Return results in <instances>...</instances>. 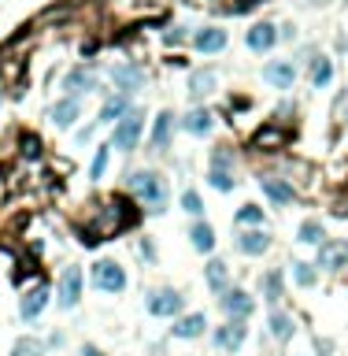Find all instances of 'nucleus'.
<instances>
[{"label": "nucleus", "mask_w": 348, "mask_h": 356, "mask_svg": "<svg viewBox=\"0 0 348 356\" xmlns=\"http://www.w3.org/2000/svg\"><path fill=\"white\" fill-rule=\"evenodd\" d=\"M130 193L137 197V204H145L152 215L167 212V178L159 171H134L130 175Z\"/></svg>", "instance_id": "f257e3e1"}, {"label": "nucleus", "mask_w": 348, "mask_h": 356, "mask_svg": "<svg viewBox=\"0 0 348 356\" xmlns=\"http://www.w3.org/2000/svg\"><path fill=\"white\" fill-rule=\"evenodd\" d=\"M141 134H145V112H141V108H130L112 130V149H119V153H134V149L141 145Z\"/></svg>", "instance_id": "f03ea898"}, {"label": "nucleus", "mask_w": 348, "mask_h": 356, "mask_svg": "<svg viewBox=\"0 0 348 356\" xmlns=\"http://www.w3.org/2000/svg\"><path fill=\"white\" fill-rule=\"evenodd\" d=\"M145 308H148V316H156V319H178L182 316V308H186V297L178 294V289H152L148 300H145Z\"/></svg>", "instance_id": "7ed1b4c3"}, {"label": "nucleus", "mask_w": 348, "mask_h": 356, "mask_svg": "<svg viewBox=\"0 0 348 356\" xmlns=\"http://www.w3.org/2000/svg\"><path fill=\"white\" fill-rule=\"evenodd\" d=\"M93 286L101 289V294H123L126 289V271H123V264H115V260H96L93 264Z\"/></svg>", "instance_id": "20e7f679"}, {"label": "nucleus", "mask_w": 348, "mask_h": 356, "mask_svg": "<svg viewBox=\"0 0 348 356\" xmlns=\"http://www.w3.org/2000/svg\"><path fill=\"white\" fill-rule=\"evenodd\" d=\"M82 286H85L82 267H74V264L63 267V275H60V282H56V305H60V308H78Z\"/></svg>", "instance_id": "39448f33"}, {"label": "nucleus", "mask_w": 348, "mask_h": 356, "mask_svg": "<svg viewBox=\"0 0 348 356\" xmlns=\"http://www.w3.org/2000/svg\"><path fill=\"white\" fill-rule=\"evenodd\" d=\"M219 308L226 312V319H248L256 312V300L252 294H245V289H223L219 294Z\"/></svg>", "instance_id": "423d86ee"}, {"label": "nucleus", "mask_w": 348, "mask_h": 356, "mask_svg": "<svg viewBox=\"0 0 348 356\" xmlns=\"http://www.w3.org/2000/svg\"><path fill=\"white\" fill-rule=\"evenodd\" d=\"M248 338V327L245 319H226L223 327H215V345H219L223 353H237Z\"/></svg>", "instance_id": "0eeeda50"}, {"label": "nucleus", "mask_w": 348, "mask_h": 356, "mask_svg": "<svg viewBox=\"0 0 348 356\" xmlns=\"http://www.w3.org/2000/svg\"><path fill=\"white\" fill-rule=\"evenodd\" d=\"M263 82L275 85V90H293V82H297V63L293 60H270L263 67Z\"/></svg>", "instance_id": "6e6552de"}, {"label": "nucleus", "mask_w": 348, "mask_h": 356, "mask_svg": "<svg viewBox=\"0 0 348 356\" xmlns=\"http://www.w3.org/2000/svg\"><path fill=\"white\" fill-rule=\"evenodd\" d=\"M348 264V241H337V237H326L319 245V264L315 267H326V271H341Z\"/></svg>", "instance_id": "1a4fd4ad"}, {"label": "nucleus", "mask_w": 348, "mask_h": 356, "mask_svg": "<svg viewBox=\"0 0 348 356\" xmlns=\"http://www.w3.org/2000/svg\"><path fill=\"white\" fill-rule=\"evenodd\" d=\"M49 119H52V126H60V130H71V126L82 119V101L78 96H63V101L52 104Z\"/></svg>", "instance_id": "9d476101"}, {"label": "nucleus", "mask_w": 348, "mask_h": 356, "mask_svg": "<svg viewBox=\"0 0 348 356\" xmlns=\"http://www.w3.org/2000/svg\"><path fill=\"white\" fill-rule=\"evenodd\" d=\"M245 45L256 52V56H263V52H270L278 45V26L275 23H256L252 30L245 34Z\"/></svg>", "instance_id": "9b49d317"}, {"label": "nucleus", "mask_w": 348, "mask_h": 356, "mask_svg": "<svg viewBox=\"0 0 348 356\" xmlns=\"http://www.w3.org/2000/svg\"><path fill=\"white\" fill-rule=\"evenodd\" d=\"M63 90H67V96H78V101H82L85 93L96 90V71H93V67H74V71H67Z\"/></svg>", "instance_id": "f8f14e48"}, {"label": "nucleus", "mask_w": 348, "mask_h": 356, "mask_svg": "<svg viewBox=\"0 0 348 356\" xmlns=\"http://www.w3.org/2000/svg\"><path fill=\"white\" fill-rule=\"evenodd\" d=\"M204 330H208V316H204V312H189V316H178V319H174V327H171V334H174V338H182V341L200 338Z\"/></svg>", "instance_id": "ddd939ff"}, {"label": "nucleus", "mask_w": 348, "mask_h": 356, "mask_svg": "<svg viewBox=\"0 0 348 356\" xmlns=\"http://www.w3.org/2000/svg\"><path fill=\"white\" fill-rule=\"evenodd\" d=\"M237 249H241L245 256H263L267 249H270V234L263 230V226H245L241 234H237Z\"/></svg>", "instance_id": "4468645a"}, {"label": "nucleus", "mask_w": 348, "mask_h": 356, "mask_svg": "<svg viewBox=\"0 0 348 356\" xmlns=\"http://www.w3.org/2000/svg\"><path fill=\"white\" fill-rule=\"evenodd\" d=\"M193 45H197V52H204V56H215V52L226 49V30L223 26H204L193 34Z\"/></svg>", "instance_id": "2eb2a0df"}, {"label": "nucleus", "mask_w": 348, "mask_h": 356, "mask_svg": "<svg viewBox=\"0 0 348 356\" xmlns=\"http://www.w3.org/2000/svg\"><path fill=\"white\" fill-rule=\"evenodd\" d=\"M211 126H215V115L208 112V108H189V112L182 115V130L193 134V137L211 134Z\"/></svg>", "instance_id": "dca6fc26"}, {"label": "nucleus", "mask_w": 348, "mask_h": 356, "mask_svg": "<svg viewBox=\"0 0 348 356\" xmlns=\"http://www.w3.org/2000/svg\"><path fill=\"white\" fill-rule=\"evenodd\" d=\"M126 112H130V93H112V96L101 104V112H96V123H101V126L119 123Z\"/></svg>", "instance_id": "f3484780"}, {"label": "nucleus", "mask_w": 348, "mask_h": 356, "mask_svg": "<svg viewBox=\"0 0 348 356\" xmlns=\"http://www.w3.org/2000/svg\"><path fill=\"white\" fill-rule=\"evenodd\" d=\"M112 78L123 93H137L141 85H145V71H141L137 63H119V67L112 71Z\"/></svg>", "instance_id": "a211bd4d"}, {"label": "nucleus", "mask_w": 348, "mask_h": 356, "mask_svg": "<svg viewBox=\"0 0 348 356\" xmlns=\"http://www.w3.org/2000/svg\"><path fill=\"white\" fill-rule=\"evenodd\" d=\"M171 130H174V112H159V115H156V126H152V137H148V149H152V153H167Z\"/></svg>", "instance_id": "6ab92c4d"}, {"label": "nucleus", "mask_w": 348, "mask_h": 356, "mask_svg": "<svg viewBox=\"0 0 348 356\" xmlns=\"http://www.w3.org/2000/svg\"><path fill=\"white\" fill-rule=\"evenodd\" d=\"M45 308H49V286L26 289V297L19 300V316H23V319H37Z\"/></svg>", "instance_id": "aec40b11"}, {"label": "nucleus", "mask_w": 348, "mask_h": 356, "mask_svg": "<svg viewBox=\"0 0 348 356\" xmlns=\"http://www.w3.org/2000/svg\"><path fill=\"white\" fill-rule=\"evenodd\" d=\"M259 189H263L275 204H293V197H297L289 182H286V178H278V175H263V178H259Z\"/></svg>", "instance_id": "412c9836"}, {"label": "nucleus", "mask_w": 348, "mask_h": 356, "mask_svg": "<svg viewBox=\"0 0 348 356\" xmlns=\"http://www.w3.org/2000/svg\"><path fill=\"white\" fill-rule=\"evenodd\" d=\"M215 85H219V74H215V71H193L189 74V96H193V101L211 96Z\"/></svg>", "instance_id": "4be33fe9"}, {"label": "nucleus", "mask_w": 348, "mask_h": 356, "mask_svg": "<svg viewBox=\"0 0 348 356\" xmlns=\"http://www.w3.org/2000/svg\"><path fill=\"white\" fill-rule=\"evenodd\" d=\"M189 245L197 253H211L215 249V226L211 223H204V219H197L189 226Z\"/></svg>", "instance_id": "5701e85b"}, {"label": "nucleus", "mask_w": 348, "mask_h": 356, "mask_svg": "<svg viewBox=\"0 0 348 356\" xmlns=\"http://www.w3.org/2000/svg\"><path fill=\"white\" fill-rule=\"evenodd\" d=\"M204 278H208V289H211V294L230 289V286H226V282H230V267H226L223 260H208V267H204Z\"/></svg>", "instance_id": "b1692460"}, {"label": "nucleus", "mask_w": 348, "mask_h": 356, "mask_svg": "<svg viewBox=\"0 0 348 356\" xmlns=\"http://www.w3.org/2000/svg\"><path fill=\"white\" fill-rule=\"evenodd\" d=\"M267 327H270V338L286 341V338H293V330H297V323H293V316H289V312L275 308V312H270V319H267Z\"/></svg>", "instance_id": "393cba45"}, {"label": "nucleus", "mask_w": 348, "mask_h": 356, "mask_svg": "<svg viewBox=\"0 0 348 356\" xmlns=\"http://www.w3.org/2000/svg\"><path fill=\"white\" fill-rule=\"evenodd\" d=\"M308 78H311L315 90H326V85L333 82V60H330V56H315V60H311V74H308Z\"/></svg>", "instance_id": "a878e982"}, {"label": "nucleus", "mask_w": 348, "mask_h": 356, "mask_svg": "<svg viewBox=\"0 0 348 356\" xmlns=\"http://www.w3.org/2000/svg\"><path fill=\"white\" fill-rule=\"evenodd\" d=\"M259 289H263L267 305H278V300H281V271H278V267H270V271L259 278Z\"/></svg>", "instance_id": "bb28decb"}, {"label": "nucleus", "mask_w": 348, "mask_h": 356, "mask_svg": "<svg viewBox=\"0 0 348 356\" xmlns=\"http://www.w3.org/2000/svg\"><path fill=\"white\" fill-rule=\"evenodd\" d=\"M297 241H304V245H322V241H326L322 223H319V219H304L300 230H297Z\"/></svg>", "instance_id": "cd10ccee"}, {"label": "nucleus", "mask_w": 348, "mask_h": 356, "mask_svg": "<svg viewBox=\"0 0 348 356\" xmlns=\"http://www.w3.org/2000/svg\"><path fill=\"white\" fill-rule=\"evenodd\" d=\"M293 282H297L300 289H311L315 282H319V271H315V264H308V260H297V264H293Z\"/></svg>", "instance_id": "c85d7f7f"}, {"label": "nucleus", "mask_w": 348, "mask_h": 356, "mask_svg": "<svg viewBox=\"0 0 348 356\" xmlns=\"http://www.w3.org/2000/svg\"><path fill=\"white\" fill-rule=\"evenodd\" d=\"M208 186H211V189H219V193H230V189L237 186V178H234V171L208 167Z\"/></svg>", "instance_id": "c756f323"}, {"label": "nucleus", "mask_w": 348, "mask_h": 356, "mask_svg": "<svg viewBox=\"0 0 348 356\" xmlns=\"http://www.w3.org/2000/svg\"><path fill=\"white\" fill-rule=\"evenodd\" d=\"M234 223L237 226H263V208L259 204H245V208H237Z\"/></svg>", "instance_id": "7c9ffc66"}, {"label": "nucleus", "mask_w": 348, "mask_h": 356, "mask_svg": "<svg viewBox=\"0 0 348 356\" xmlns=\"http://www.w3.org/2000/svg\"><path fill=\"white\" fill-rule=\"evenodd\" d=\"M182 212H189L193 219H200V215H204V201H200L197 189H186V193H182Z\"/></svg>", "instance_id": "2f4dec72"}, {"label": "nucleus", "mask_w": 348, "mask_h": 356, "mask_svg": "<svg viewBox=\"0 0 348 356\" xmlns=\"http://www.w3.org/2000/svg\"><path fill=\"white\" fill-rule=\"evenodd\" d=\"M107 156H112V145H101L96 149V156H93V167H89V178H104V171H107Z\"/></svg>", "instance_id": "473e14b6"}, {"label": "nucleus", "mask_w": 348, "mask_h": 356, "mask_svg": "<svg viewBox=\"0 0 348 356\" xmlns=\"http://www.w3.org/2000/svg\"><path fill=\"white\" fill-rule=\"evenodd\" d=\"M12 356H41V341H34V338H19V341L12 345Z\"/></svg>", "instance_id": "72a5a7b5"}, {"label": "nucleus", "mask_w": 348, "mask_h": 356, "mask_svg": "<svg viewBox=\"0 0 348 356\" xmlns=\"http://www.w3.org/2000/svg\"><path fill=\"white\" fill-rule=\"evenodd\" d=\"M211 167H219V171H234V153H230L226 145H219V149L211 153Z\"/></svg>", "instance_id": "f704fd0d"}, {"label": "nucleus", "mask_w": 348, "mask_h": 356, "mask_svg": "<svg viewBox=\"0 0 348 356\" xmlns=\"http://www.w3.org/2000/svg\"><path fill=\"white\" fill-rule=\"evenodd\" d=\"M19 145H23V156H26V160H41V142H37V134H23V137H19Z\"/></svg>", "instance_id": "c9c22d12"}, {"label": "nucleus", "mask_w": 348, "mask_h": 356, "mask_svg": "<svg viewBox=\"0 0 348 356\" xmlns=\"http://www.w3.org/2000/svg\"><path fill=\"white\" fill-rule=\"evenodd\" d=\"M163 41H167V45H182V41H186V30H182V26H178V30H171V34L163 37Z\"/></svg>", "instance_id": "e433bc0d"}, {"label": "nucleus", "mask_w": 348, "mask_h": 356, "mask_svg": "<svg viewBox=\"0 0 348 356\" xmlns=\"http://www.w3.org/2000/svg\"><path fill=\"white\" fill-rule=\"evenodd\" d=\"M141 256H145V260H156V249H152V241H141Z\"/></svg>", "instance_id": "4c0bfd02"}, {"label": "nucleus", "mask_w": 348, "mask_h": 356, "mask_svg": "<svg viewBox=\"0 0 348 356\" xmlns=\"http://www.w3.org/2000/svg\"><path fill=\"white\" fill-rule=\"evenodd\" d=\"M82 356H104V353L96 349V345H85V349H82Z\"/></svg>", "instance_id": "58836bf2"}, {"label": "nucleus", "mask_w": 348, "mask_h": 356, "mask_svg": "<svg viewBox=\"0 0 348 356\" xmlns=\"http://www.w3.org/2000/svg\"><path fill=\"white\" fill-rule=\"evenodd\" d=\"M0 108H4V96H0Z\"/></svg>", "instance_id": "ea45409f"}]
</instances>
